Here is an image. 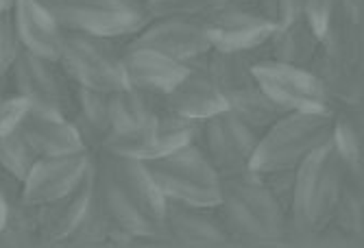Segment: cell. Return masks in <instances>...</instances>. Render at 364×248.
Returning <instances> with one entry per match:
<instances>
[{
	"mask_svg": "<svg viewBox=\"0 0 364 248\" xmlns=\"http://www.w3.org/2000/svg\"><path fill=\"white\" fill-rule=\"evenodd\" d=\"M347 166L332 144H323L292 170L288 227L296 237H318L332 225L347 179Z\"/></svg>",
	"mask_w": 364,
	"mask_h": 248,
	"instance_id": "cell-1",
	"label": "cell"
},
{
	"mask_svg": "<svg viewBox=\"0 0 364 248\" xmlns=\"http://www.w3.org/2000/svg\"><path fill=\"white\" fill-rule=\"evenodd\" d=\"M220 218L234 237L279 244L290 237L288 211L262 174L245 170L220 179Z\"/></svg>",
	"mask_w": 364,
	"mask_h": 248,
	"instance_id": "cell-2",
	"label": "cell"
},
{
	"mask_svg": "<svg viewBox=\"0 0 364 248\" xmlns=\"http://www.w3.org/2000/svg\"><path fill=\"white\" fill-rule=\"evenodd\" d=\"M334 109L286 111L259 133L249 170L257 174L294 170L332 135Z\"/></svg>",
	"mask_w": 364,
	"mask_h": 248,
	"instance_id": "cell-3",
	"label": "cell"
},
{
	"mask_svg": "<svg viewBox=\"0 0 364 248\" xmlns=\"http://www.w3.org/2000/svg\"><path fill=\"white\" fill-rule=\"evenodd\" d=\"M144 166L166 203L214 209L220 205V174L196 142L146 159Z\"/></svg>",
	"mask_w": 364,
	"mask_h": 248,
	"instance_id": "cell-4",
	"label": "cell"
},
{
	"mask_svg": "<svg viewBox=\"0 0 364 248\" xmlns=\"http://www.w3.org/2000/svg\"><path fill=\"white\" fill-rule=\"evenodd\" d=\"M201 64L220 89L227 109L249 122L257 131H264L271 122L286 113L264 94L247 55L210 50Z\"/></svg>",
	"mask_w": 364,
	"mask_h": 248,
	"instance_id": "cell-5",
	"label": "cell"
},
{
	"mask_svg": "<svg viewBox=\"0 0 364 248\" xmlns=\"http://www.w3.org/2000/svg\"><path fill=\"white\" fill-rule=\"evenodd\" d=\"M63 30L94 38H131L151 20L142 0H42Z\"/></svg>",
	"mask_w": 364,
	"mask_h": 248,
	"instance_id": "cell-6",
	"label": "cell"
},
{
	"mask_svg": "<svg viewBox=\"0 0 364 248\" xmlns=\"http://www.w3.org/2000/svg\"><path fill=\"white\" fill-rule=\"evenodd\" d=\"M57 64L61 72L73 81V85L107 91V94L127 87L120 50H116L107 38L63 30Z\"/></svg>",
	"mask_w": 364,
	"mask_h": 248,
	"instance_id": "cell-7",
	"label": "cell"
},
{
	"mask_svg": "<svg viewBox=\"0 0 364 248\" xmlns=\"http://www.w3.org/2000/svg\"><path fill=\"white\" fill-rule=\"evenodd\" d=\"M259 133L262 131L229 109H223L198 124V137L203 140L201 150L220 179L249 170Z\"/></svg>",
	"mask_w": 364,
	"mask_h": 248,
	"instance_id": "cell-8",
	"label": "cell"
},
{
	"mask_svg": "<svg viewBox=\"0 0 364 248\" xmlns=\"http://www.w3.org/2000/svg\"><path fill=\"white\" fill-rule=\"evenodd\" d=\"M259 87L282 111H329V103L318 77L310 68L282 64L275 59L251 61Z\"/></svg>",
	"mask_w": 364,
	"mask_h": 248,
	"instance_id": "cell-9",
	"label": "cell"
},
{
	"mask_svg": "<svg viewBox=\"0 0 364 248\" xmlns=\"http://www.w3.org/2000/svg\"><path fill=\"white\" fill-rule=\"evenodd\" d=\"M131 46L153 48L186 66L203 61L212 50L210 28L203 18H151L136 35L129 40Z\"/></svg>",
	"mask_w": 364,
	"mask_h": 248,
	"instance_id": "cell-10",
	"label": "cell"
},
{
	"mask_svg": "<svg viewBox=\"0 0 364 248\" xmlns=\"http://www.w3.org/2000/svg\"><path fill=\"white\" fill-rule=\"evenodd\" d=\"M14 91L26 98L31 107L57 111L70 118L73 111V85L65 83L57 61L20 50L9 70Z\"/></svg>",
	"mask_w": 364,
	"mask_h": 248,
	"instance_id": "cell-11",
	"label": "cell"
},
{
	"mask_svg": "<svg viewBox=\"0 0 364 248\" xmlns=\"http://www.w3.org/2000/svg\"><path fill=\"white\" fill-rule=\"evenodd\" d=\"M94 157L90 150L57 154V157H40L24 181L20 183V198L28 205H44L75 190L92 172Z\"/></svg>",
	"mask_w": 364,
	"mask_h": 248,
	"instance_id": "cell-12",
	"label": "cell"
},
{
	"mask_svg": "<svg viewBox=\"0 0 364 248\" xmlns=\"http://www.w3.org/2000/svg\"><path fill=\"white\" fill-rule=\"evenodd\" d=\"M94 166L116 185V188L120 190V194L131 205H136L146 215V218H151L155 225L164 227L166 198H164L161 192L157 190V185H155L153 176L149 174L142 159L122 157V154L96 150ZM164 231H166V229H164Z\"/></svg>",
	"mask_w": 364,
	"mask_h": 248,
	"instance_id": "cell-13",
	"label": "cell"
},
{
	"mask_svg": "<svg viewBox=\"0 0 364 248\" xmlns=\"http://www.w3.org/2000/svg\"><path fill=\"white\" fill-rule=\"evenodd\" d=\"M203 20L210 28L212 50L238 55H247L267 46L277 28L271 20L262 18L259 13L229 3L212 11Z\"/></svg>",
	"mask_w": 364,
	"mask_h": 248,
	"instance_id": "cell-14",
	"label": "cell"
},
{
	"mask_svg": "<svg viewBox=\"0 0 364 248\" xmlns=\"http://www.w3.org/2000/svg\"><path fill=\"white\" fill-rule=\"evenodd\" d=\"M120 64L124 72V83L153 96H166L190 70V66L153 48L131 44L120 50Z\"/></svg>",
	"mask_w": 364,
	"mask_h": 248,
	"instance_id": "cell-15",
	"label": "cell"
},
{
	"mask_svg": "<svg viewBox=\"0 0 364 248\" xmlns=\"http://www.w3.org/2000/svg\"><path fill=\"white\" fill-rule=\"evenodd\" d=\"M164 229L168 242L181 246H227L234 242V235L220 215L214 213V207L166 203Z\"/></svg>",
	"mask_w": 364,
	"mask_h": 248,
	"instance_id": "cell-16",
	"label": "cell"
},
{
	"mask_svg": "<svg viewBox=\"0 0 364 248\" xmlns=\"http://www.w3.org/2000/svg\"><path fill=\"white\" fill-rule=\"evenodd\" d=\"M22 135L38 152V157H57V154H73L87 150L73 120L63 113L31 107L22 118Z\"/></svg>",
	"mask_w": 364,
	"mask_h": 248,
	"instance_id": "cell-17",
	"label": "cell"
},
{
	"mask_svg": "<svg viewBox=\"0 0 364 248\" xmlns=\"http://www.w3.org/2000/svg\"><path fill=\"white\" fill-rule=\"evenodd\" d=\"M161 98L168 109L194 122H203L214 113L227 109L220 89L216 87L203 64L190 66L188 74Z\"/></svg>",
	"mask_w": 364,
	"mask_h": 248,
	"instance_id": "cell-18",
	"label": "cell"
},
{
	"mask_svg": "<svg viewBox=\"0 0 364 248\" xmlns=\"http://www.w3.org/2000/svg\"><path fill=\"white\" fill-rule=\"evenodd\" d=\"M11 16L22 48L38 57L57 61L63 28L42 0H14Z\"/></svg>",
	"mask_w": 364,
	"mask_h": 248,
	"instance_id": "cell-19",
	"label": "cell"
},
{
	"mask_svg": "<svg viewBox=\"0 0 364 248\" xmlns=\"http://www.w3.org/2000/svg\"><path fill=\"white\" fill-rule=\"evenodd\" d=\"M92 194H94V168L68 194H63L50 203L38 205L40 242L57 244L68 239V235L81 220L85 207L90 205Z\"/></svg>",
	"mask_w": 364,
	"mask_h": 248,
	"instance_id": "cell-20",
	"label": "cell"
},
{
	"mask_svg": "<svg viewBox=\"0 0 364 248\" xmlns=\"http://www.w3.org/2000/svg\"><path fill=\"white\" fill-rule=\"evenodd\" d=\"M70 120L77 127L87 150H98L109 135V94L73 85Z\"/></svg>",
	"mask_w": 364,
	"mask_h": 248,
	"instance_id": "cell-21",
	"label": "cell"
},
{
	"mask_svg": "<svg viewBox=\"0 0 364 248\" xmlns=\"http://www.w3.org/2000/svg\"><path fill=\"white\" fill-rule=\"evenodd\" d=\"M271 57L282 64L310 68L321 50V38L316 30L308 24L306 18H296L284 26H277L269 40Z\"/></svg>",
	"mask_w": 364,
	"mask_h": 248,
	"instance_id": "cell-22",
	"label": "cell"
},
{
	"mask_svg": "<svg viewBox=\"0 0 364 248\" xmlns=\"http://www.w3.org/2000/svg\"><path fill=\"white\" fill-rule=\"evenodd\" d=\"M362 18H355L336 5L321 33V50L341 64L362 66Z\"/></svg>",
	"mask_w": 364,
	"mask_h": 248,
	"instance_id": "cell-23",
	"label": "cell"
},
{
	"mask_svg": "<svg viewBox=\"0 0 364 248\" xmlns=\"http://www.w3.org/2000/svg\"><path fill=\"white\" fill-rule=\"evenodd\" d=\"M310 70L318 77L329 103L336 101L341 107L360 109L362 105V66H349L327 57L318 50L316 59L312 61Z\"/></svg>",
	"mask_w": 364,
	"mask_h": 248,
	"instance_id": "cell-24",
	"label": "cell"
},
{
	"mask_svg": "<svg viewBox=\"0 0 364 248\" xmlns=\"http://www.w3.org/2000/svg\"><path fill=\"white\" fill-rule=\"evenodd\" d=\"M161 96L146 94L136 87L109 91V133L138 131L155 118Z\"/></svg>",
	"mask_w": 364,
	"mask_h": 248,
	"instance_id": "cell-25",
	"label": "cell"
},
{
	"mask_svg": "<svg viewBox=\"0 0 364 248\" xmlns=\"http://www.w3.org/2000/svg\"><path fill=\"white\" fill-rule=\"evenodd\" d=\"M329 144L334 146L338 157L347 166L349 172L362 174V154H364V129H362V115L360 109L341 107L334 111L332 118V135Z\"/></svg>",
	"mask_w": 364,
	"mask_h": 248,
	"instance_id": "cell-26",
	"label": "cell"
},
{
	"mask_svg": "<svg viewBox=\"0 0 364 248\" xmlns=\"http://www.w3.org/2000/svg\"><path fill=\"white\" fill-rule=\"evenodd\" d=\"M362 207H364L362 174L347 172L332 225H329L327 229L336 231L349 244H360L362 242V222H364V209Z\"/></svg>",
	"mask_w": 364,
	"mask_h": 248,
	"instance_id": "cell-27",
	"label": "cell"
},
{
	"mask_svg": "<svg viewBox=\"0 0 364 248\" xmlns=\"http://www.w3.org/2000/svg\"><path fill=\"white\" fill-rule=\"evenodd\" d=\"M38 242V207L24 203L20 196L11 198L5 225L0 229V246H31Z\"/></svg>",
	"mask_w": 364,
	"mask_h": 248,
	"instance_id": "cell-28",
	"label": "cell"
},
{
	"mask_svg": "<svg viewBox=\"0 0 364 248\" xmlns=\"http://www.w3.org/2000/svg\"><path fill=\"white\" fill-rule=\"evenodd\" d=\"M38 159V152L31 148L20 129L0 135V170L11 176L16 183L24 181V176Z\"/></svg>",
	"mask_w": 364,
	"mask_h": 248,
	"instance_id": "cell-29",
	"label": "cell"
},
{
	"mask_svg": "<svg viewBox=\"0 0 364 248\" xmlns=\"http://www.w3.org/2000/svg\"><path fill=\"white\" fill-rule=\"evenodd\" d=\"M112 231H114V225L109 222L103 207L98 205L96 196L92 194L90 205L85 207L81 220L77 222V227L73 229V233L68 235L65 244H73V246H103V244L109 242Z\"/></svg>",
	"mask_w": 364,
	"mask_h": 248,
	"instance_id": "cell-30",
	"label": "cell"
},
{
	"mask_svg": "<svg viewBox=\"0 0 364 248\" xmlns=\"http://www.w3.org/2000/svg\"><path fill=\"white\" fill-rule=\"evenodd\" d=\"M151 18H205L227 0H142Z\"/></svg>",
	"mask_w": 364,
	"mask_h": 248,
	"instance_id": "cell-31",
	"label": "cell"
},
{
	"mask_svg": "<svg viewBox=\"0 0 364 248\" xmlns=\"http://www.w3.org/2000/svg\"><path fill=\"white\" fill-rule=\"evenodd\" d=\"M20 50H22V44L18 38L16 24H14L11 9L0 11V77L7 79Z\"/></svg>",
	"mask_w": 364,
	"mask_h": 248,
	"instance_id": "cell-32",
	"label": "cell"
},
{
	"mask_svg": "<svg viewBox=\"0 0 364 248\" xmlns=\"http://www.w3.org/2000/svg\"><path fill=\"white\" fill-rule=\"evenodd\" d=\"M28 109L31 103L20 94H16V91L14 94H5V98L0 101V135L16 131Z\"/></svg>",
	"mask_w": 364,
	"mask_h": 248,
	"instance_id": "cell-33",
	"label": "cell"
},
{
	"mask_svg": "<svg viewBox=\"0 0 364 248\" xmlns=\"http://www.w3.org/2000/svg\"><path fill=\"white\" fill-rule=\"evenodd\" d=\"M336 3H338V0H304V18L316 30L318 38L323 33L329 16H332Z\"/></svg>",
	"mask_w": 364,
	"mask_h": 248,
	"instance_id": "cell-34",
	"label": "cell"
},
{
	"mask_svg": "<svg viewBox=\"0 0 364 248\" xmlns=\"http://www.w3.org/2000/svg\"><path fill=\"white\" fill-rule=\"evenodd\" d=\"M296 18H304V0H275V24L284 26Z\"/></svg>",
	"mask_w": 364,
	"mask_h": 248,
	"instance_id": "cell-35",
	"label": "cell"
},
{
	"mask_svg": "<svg viewBox=\"0 0 364 248\" xmlns=\"http://www.w3.org/2000/svg\"><path fill=\"white\" fill-rule=\"evenodd\" d=\"M9 201H11V194L7 192V188L0 181V229L5 225V218H7V209H9Z\"/></svg>",
	"mask_w": 364,
	"mask_h": 248,
	"instance_id": "cell-36",
	"label": "cell"
},
{
	"mask_svg": "<svg viewBox=\"0 0 364 248\" xmlns=\"http://www.w3.org/2000/svg\"><path fill=\"white\" fill-rule=\"evenodd\" d=\"M14 7V0H0V11H9Z\"/></svg>",
	"mask_w": 364,
	"mask_h": 248,
	"instance_id": "cell-37",
	"label": "cell"
},
{
	"mask_svg": "<svg viewBox=\"0 0 364 248\" xmlns=\"http://www.w3.org/2000/svg\"><path fill=\"white\" fill-rule=\"evenodd\" d=\"M5 94H7V89H5V77H0V101L5 98Z\"/></svg>",
	"mask_w": 364,
	"mask_h": 248,
	"instance_id": "cell-38",
	"label": "cell"
}]
</instances>
